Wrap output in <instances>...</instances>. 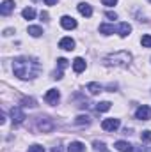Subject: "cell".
Listing matches in <instances>:
<instances>
[{
    "label": "cell",
    "mask_w": 151,
    "mask_h": 152,
    "mask_svg": "<svg viewBox=\"0 0 151 152\" xmlns=\"http://www.w3.org/2000/svg\"><path fill=\"white\" fill-rule=\"evenodd\" d=\"M110 108H112V103L110 101H101V103L96 104V110L98 112H109Z\"/></svg>",
    "instance_id": "cell-16"
},
{
    "label": "cell",
    "mask_w": 151,
    "mask_h": 152,
    "mask_svg": "<svg viewBox=\"0 0 151 152\" xmlns=\"http://www.w3.org/2000/svg\"><path fill=\"white\" fill-rule=\"evenodd\" d=\"M94 147H96V151L98 152H109V149L105 147L103 142H94Z\"/></svg>",
    "instance_id": "cell-22"
},
{
    "label": "cell",
    "mask_w": 151,
    "mask_h": 152,
    "mask_svg": "<svg viewBox=\"0 0 151 152\" xmlns=\"http://www.w3.org/2000/svg\"><path fill=\"white\" fill-rule=\"evenodd\" d=\"M119 126H121L119 118H105V120L101 122V127H103L105 131H115V129H119Z\"/></svg>",
    "instance_id": "cell-5"
},
{
    "label": "cell",
    "mask_w": 151,
    "mask_h": 152,
    "mask_svg": "<svg viewBox=\"0 0 151 152\" xmlns=\"http://www.w3.org/2000/svg\"><path fill=\"white\" fill-rule=\"evenodd\" d=\"M148 2H150V4H151V0H148Z\"/></svg>",
    "instance_id": "cell-31"
},
{
    "label": "cell",
    "mask_w": 151,
    "mask_h": 152,
    "mask_svg": "<svg viewBox=\"0 0 151 152\" xmlns=\"http://www.w3.org/2000/svg\"><path fill=\"white\" fill-rule=\"evenodd\" d=\"M75 122H76V124H89V122H91V118H89L87 115H78Z\"/></svg>",
    "instance_id": "cell-21"
},
{
    "label": "cell",
    "mask_w": 151,
    "mask_h": 152,
    "mask_svg": "<svg viewBox=\"0 0 151 152\" xmlns=\"http://www.w3.org/2000/svg\"><path fill=\"white\" fill-rule=\"evenodd\" d=\"M133 152H146L144 147H139V145H133Z\"/></svg>",
    "instance_id": "cell-29"
},
{
    "label": "cell",
    "mask_w": 151,
    "mask_h": 152,
    "mask_svg": "<svg viewBox=\"0 0 151 152\" xmlns=\"http://www.w3.org/2000/svg\"><path fill=\"white\" fill-rule=\"evenodd\" d=\"M21 16H23L25 20H34V16H36V11H34L32 7H27V9H23V11H21Z\"/></svg>",
    "instance_id": "cell-17"
},
{
    "label": "cell",
    "mask_w": 151,
    "mask_h": 152,
    "mask_svg": "<svg viewBox=\"0 0 151 152\" xmlns=\"http://www.w3.org/2000/svg\"><path fill=\"white\" fill-rule=\"evenodd\" d=\"M135 118H139V120H150L151 118V108L148 104L139 106L137 112H135Z\"/></svg>",
    "instance_id": "cell-4"
},
{
    "label": "cell",
    "mask_w": 151,
    "mask_h": 152,
    "mask_svg": "<svg viewBox=\"0 0 151 152\" xmlns=\"http://www.w3.org/2000/svg\"><path fill=\"white\" fill-rule=\"evenodd\" d=\"M59 48H62L66 51H71V50H75V41L71 37H62L59 41Z\"/></svg>",
    "instance_id": "cell-8"
},
{
    "label": "cell",
    "mask_w": 151,
    "mask_h": 152,
    "mask_svg": "<svg viewBox=\"0 0 151 152\" xmlns=\"http://www.w3.org/2000/svg\"><path fill=\"white\" fill-rule=\"evenodd\" d=\"M141 140L142 142H151V131L150 129H146V131L141 133Z\"/></svg>",
    "instance_id": "cell-23"
},
{
    "label": "cell",
    "mask_w": 151,
    "mask_h": 152,
    "mask_svg": "<svg viewBox=\"0 0 151 152\" xmlns=\"http://www.w3.org/2000/svg\"><path fill=\"white\" fill-rule=\"evenodd\" d=\"M44 4L46 5H53V4H57V0H44Z\"/></svg>",
    "instance_id": "cell-30"
},
{
    "label": "cell",
    "mask_w": 151,
    "mask_h": 152,
    "mask_svg": "<svg viewBox=\"0 0 151 152\" xmlns=\"http://www.w3.org/2000/svg\"><path fill=\"white\" fill-rule=\"evenodd\" d=\"M29 152H44V147L36 143V145H30V147H29Z\"/></svg>",
    "instance_id": "cell-24"
},
{
    "label": "cell",
    "mask_w": 151,
    "mask_h": 152,
    "mask_svg": "<svg viewBox=\"0 0 151 152\" xmlns=\"http://www.w3.org/2000/svg\"><path fill=\"white\" fill-rule=\"evenodd\" d=\"M141 42H142V46H144V48H151V36H150V34L142 36V39H141Z\"/></svg>",
    "instance_id": "cell-20"
},
{
    "label": "cell",
    "mask_w": 151,
    "mask_h": 152,
    "mask_svg": "<svg viewBox=\"0 0 151 152\" xmlns=\"http://www.w3.org/2000/svg\"><path fill=\"white\" fill-rule=\"evenodd\" d=\"M103 2V5H107V7H114L115 4H117V0H101Z\"/></svg>",
    "instance_id": "cell-26"
},
{
    "label": "cell",
    "mask_w": 151,
    "mask_h": 152,
    "mask_svg": "<svg viewBox=\"0 0 151 152\" xmlns=\"http://www.w3.org/2000/svg\"><path fill=\"white\" fill-rule=\"evenodd\" d=\"M59 99H61V92H59L57 88H50V90L44 94V101H46L48 104H57Z\"/></svg>",
    "instance_id": "cell-3"
},
{
    "label": "cell",
    "mask_w": 151,
    "mask_h": 152,
    "mask_svg": "<svg viewBox=\"0 0 151 152\" xmlns=\"http://www.w3.org/2000/svg\"><path fill=\"white\" fill-rule=\"evenodd\" d=\"M57 62H59V67H61V71H62V69H66V67H68V66H70V64H68V60H66V58H59V60H57Z\"/></svg>",
    "instance_id": "cell-25"
},
{
    "label": "cell",
    "mask_w": 151,
    "mask_h": 152,
    "mask_svg": "<svg viewBox=\"0 0 151 152\" xmlns=\"http://www.w3.org/2000/svg\"><path fill=\"white\" fill-rule=\"evenodd\" d=\"M114 147H115L119 152H133V145H132V143H128V142H123V140L115 142V143H114Z\"/></svg>",
    "instance_id": "cell-11"
},
{
    "label": "cell",
    "mask_w": 151,
    "mask_h": 152,
    "mask_svg": "<svg viewBox=\"0 0 151 152\" xmlns=\"http://www.w3.org/2000/svg\"><path fill=\"white\" fill-rule=\"evenodd\" d=\"M73 71H75V73L85 71V60H84L82 57H76L75 60H73Z\"/></svg>",
    "instance_id": "cell-12"
},
{
    "label": "cell",
    "mask_w": 151,
    "mask_h": 152,
    "mask_svg": "<svg viewBox=\"0 0 151 152\" xmlns=\"http://www.w3.org/2000/svg\"><path fill=\"white\" fill-rule=\"evenodd\" d=\"M76 7H78V12H80L82 16H85V18H91V16H93V7H91L87 2H80Z\"/></svg>",
    "instance_id": "cell-7"
},
{
    "label": "cell",
    "mask_w": 151,
    "mask_h": 152,
    "mask_svg": "<svg viewBox=\"0 0 151 152\" xmlns=\"http://www.w3.org/2000/svg\"><path fill=\"white\" fill-rule=\"evenodd\" d=\"M23 103H27L25 106H36V101L34 99H23Z\"/></svg>",
    "instance_id": "cell-28"
},
{
    "label": "cell",
    "mask_w": 151,
    "mask_h": 152,
    "mask_svg": "<svg viewBox=\"0 0 151 152\" xmlns=\"http://www.w3.org/2000/svg\"><path fill=\"white\" fill-rule=\"evenodd\" d=\"M29 34H30L32 37H39V36L43 34V28L38 27V25H30V27H29Z\"/></svg>",
    "instance_id": "cell-18"
},
{
    "label": "cell",
    "mask_w": 151,
    "mask_h": 152,
    "mask_svg": "<svg viewBox=\"0 0 151 152\" xmlns=\"http://www.w3.org/2000/svg\"><path fill=\"white\" fill-rule=\"evenodd\" d=\"M100 32H101V34H105V36H110V34H114V32H117V27L103 23V25H100Z\"/></svg>",
    "instance_id": "cell-15"
},
{
    "label": "cell",
    "mask_w": 151,
    "mask_h": 152,
    "mask_svg": "<svg viewBox=\"0 0 151 152\" xmlns=\"http://www.w3.org/2000/svg\"><path fill=\"white\" fill-rule=\"evenodd\" d=\"M87 90L91 92V94H98V92H101V85L100 83H87Z\"/></svg>",
    "instance_id": "cell-19"
},
{
    "label": "cell",
    "mask_w": 151,
    "mask_h": 152,
    "mask_svg": "<svg viewBox=\"0 0 151 152\" xmlns=\"http://www.w3.org/2000/svg\"><path fill=\"white\" fill-rule=\"evenodd\" d=\"M13 9H14V2H13V0H4L2 5H0V14L7 16V14L13 12Z\"/></svg>",
    "instance_id": "cell-9"
},
{
    "label": "cell",
    "mask_w": 151,
    "mask_h": 152,
    "mask_svg": "<svg viewBox=\"0 0 151 152\" xmlns=\"http://www.w3.org/2000/svg\"><path fill=\"white\" fill-rule=\"evenodd\" d=\"M130 32H132V25H130V23H121V25L117 27V34H119L121 37L130 36Z\"/></svg>",
    "instance_id": "cell-13"
},
{
    "label": "cell",
    "mask_w": 151,
    "mask_h": 152,
    "mask_svg": "<svg viewBox=\"0 0 151 152\" xmlns=\"http://www.w3.org/2000/svg\"><path fill=\"white\" fill-rule=\"evenodd\" d=\"M13 71H14V75L18 76L20 80H32L41 71V66H39L38 60H34V58L20 57V58H16L13 62Z\"/></svg>",
    "instance_id": "cell-1"
},
{
    "label": "cell",
    "mask_w": 151,
    "mask_h": 152,
    "mask_svg": "<svg viewBox=\"0 0 151 152\" xmlns=\"http://www.w3.org/2000/svg\"><path fill=\"white\" fill-rule=\"evenodd\" d=\"M132 60V55L128 51H117V53H112L105 58V64L107 66H117V67H126Z\"/></svg>",
    "instance_id": "cell-2"
},
{
    "label": "cell",
    "mask_w": 151,
    "mask_h": 152,
    "mask_svg": "<svg viewBox=\"0 0 151 152\" xmlns=\"http://www.w3.org/2000/svg\"><path fill=\"white\" fill-rule=\"evenodd\" d=\"M61 27L66 28V30H73V28H76L75 18H71V16H62V18H61Z\"/></svg>",
    "instance_id": "cell-6"
},
{
    "label": "cell",
    "mask_w": 151,
    "mask_h": 152,
    "mask_svg": "<svg viewBox=\"0 0 151 152\" xmlns=\"http://www.w3.org/2000/svg\"><path fill=\"white\" fill-rule=\"evenodd\" d=\"M11 118H13L14 124H21L23 118H25V113L21 112V108H13L11 110Z\"/></svg>",
    "instance_id": "cell-10"
},
{
    "label": "cell",
    "mask_w": 151,
    "mask_h": 152,
    "mask_svg": "<svg viewBox=\"0 0 151 152\" xmlns=\"http://www.w3.org/2000/svg\"><path fill=\"white\" fill-rule=\"evenodd\" d=\"M109 20H117V14L115 12H112V11H107V14H105Z\"/></svg>",
    "instance_id": "cell-27"
},
{
    "label": "cell",
    "mask_w": 151,
    "mask_h": 152,
    "mask_svg": "<svg viewBox=\"0 0 151 152\" xmlns=\"http://www.w3.org/2000/svg\"><path fill=\"white\" fill-rule=\"evenodd\" d=\"M85 151V145L82 142H71L68 145V152H84Z\"/></svg>",
    "instance_id": "cell-14"
}]
</instances>
